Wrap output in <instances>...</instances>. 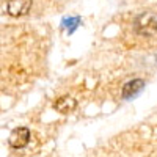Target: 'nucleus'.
Returning <instances> with one entry per match:
<instances>
[{
	"label": "nucleus",
	"instance_id": "nucleus-4",
	"mask_svg": "<svg viewBox=\"0 0 157 157\" xmlns=\"http://www.w3.org/2000/svg\"><path fill=\"white\" fill-rule=\"evenodd\" d=\"M54 109L58 113H61V115H69V113H72L77 109V101L74 98H71V96H61V98H58L55 101Z\"/></svg>",
	"mask_w": 157,
	"mask_h": 157
},
{
	"label": "nucleus",
	"instance_id": "nucleus-2",
	"mask_svg": "<svg viewBox=\"0 0 157 157\" xmlns=\"http://www.w3.org/2000/svg\"><path fill=\"white\" fill-rule=\"evenodd\" d=\"M30 130L27 127H17L14 129L13 132L10 134V138H8V143L13 149H22L29 145L30 141Z\"/></svg>",
	"mask_w": 157,
	"mask_h": 157
},
{
	"label": "nucleus",
	"instance_id": "nucleus-1",
	"mask_svg": "<svg viewBox=\"0 0 157 157\" xmlns=\"http://www.w3.org/2000/svg\"><path fill=\"white\" fill-rule=\"evenodd\" d=\"M134 29L141 36H152L157 32V14L154 13H141L134 22Z\"/></svg>",
	"mask_w": 157,
	"mask_h": 157
},
{
	"label": "nucleus",
	"instance_id": "nucleus-3",
	"mask_svg": "<svg viewBox=\"0 0 157 157\" xmlns=\"http://www.w3.org/2000/svg\"><path fill=\"white\" fill-rule=\"evenodd\" d=\"M30 8H32V0H8L6 2V13L13 17L27 14Z\"/></svg>",
	"mask_w": 157,
	"mask_h": 157
},
{
	"label": "nucleus",
	"instance_id": "nucleus-5",
	"mask_svg": "<svg viewBox=\"0 0 157 157\" xmlns=\"http://www.w3.org/2000/svg\"><path fill=\"white\" fill-rule=\"evenodd\" d=\"M145 88V82L141 80V78H134L132 82H127L123 88V98L124 99H130V98H134L137 96L140 91Z\"/></svg>",
	"mask_w": 157,
	"mask_h": 157
}]
</instances>
